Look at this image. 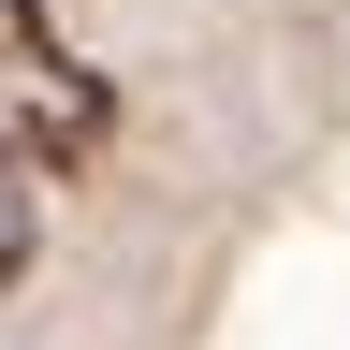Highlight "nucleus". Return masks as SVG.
Returning a JSON list of instances; mask_svg holds the SVG:
<instances>
[{
	"label": "nucleus",
	"mask_w": 350,
	"mask_h": 350,
	"mask_svg": "<svg viewBox=\"0 0 350 350\" xmlns=\"http://www.w3.org/2000/svg\"><path fill=\"white\" fill-rule=\"evenodd\" d=\"M103 131H117L103 73L44 29V0H0V175H73Z\"/></svg>",
	"instance_id": "f257e3e1"
},
{
	"label": "nucleus",
	"mask_w": 350,
	"mask_h": 350,
	"mask_svg": "<svg viewBox=\"0 0 350 350\" xmlns=\"http://www.w3.org/2000/svg\"><path fill=\"white\" fill-rule=\"evenodd\" d=\"M0 278H29V190H0Z\"/></svg>",
	"instance_id": "f03ea898"
}]
</instances>
